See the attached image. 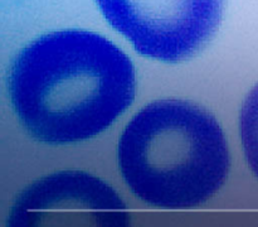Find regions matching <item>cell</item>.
<instances>
[{
  "mask_svg": "<svg viewBox=\"0 0 258 227\" xmlns=\"http://www.w3.org/2000/svg\"><path fill=\"white\" fill-rule=\"evenodd\" d=\"M10 102L37 140L53 145L105 131L133 103L130 58L107 38L80 29L40 35L15 57L8 77Z\"/></svg>",
  "mask_w": 258,
  "mask_h": 227,
  "instance_id": "cell-1",
  "label": "cell"
},
{
  "mask_svg": "<svg viewBox=\"0 0 258 227\" xmlns=\"http://www.w3.org/2000/svg\"><path fill=\"white\" fill-rule=\"evenodd\" d=\"M118 160L141 197L180 206L201 201L219 186L229 155L211 112L189 101L161 100L131 119L120 138Z\"/></svg>",
  "mask_w": 258,
  "mask_h": 227,
  "instance_id": "cell-2",
  "label": "cell"
},
{
  "mask_svg": "<svg viewBox=\"0 0 258 227\" xmlns=\"http://www.w3.org/2000/svg\"><path fill=\"white\" fill-rule=\"evenodd\" d=\"M108 24L148 58L178 63L213 37L224 0H96Z\"/></svg>",
  "mask_w": 258,
  "mask_h": 227,
  "instance_id": "cell-3",
  "label": "cell"
},
{
  "mask_svg": "<svg viewBox=\"0 0 258 227\" xmlns=\"http://www.w3.org/2000/svg\"><path fill=\"white\" fill-rule=\"evenodd\" d=\"M239 135L247 159L258 174V83L249 91L241 108Z\"/></svg>",
  "mask_w": 258,
  "mask_h": 227,
  "instance_id": "cell-4",
  "label": "cell"
}]
</instances>
